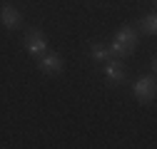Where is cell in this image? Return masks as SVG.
<instances>
[{
	"mask_svg": "<svg viewBox=\"0 0 157 149\" xmlns=\"http://www.w3.org/2000/svg\"><path fill=\"white\" fill-rule=\"evenodd\" d=\"M137 42H140V35H137V30H135V27H122V30L115 32L112 42H110V52L115 55L117 60H122V57H127V55L135 52Z\"/></svg>",
	"mask_w": 157,
	"mask_h": 149,
	"instance_id": "6da1fadb",
	"label": "cell"
},
{
	"mask_svg": "<svg viewBox=\"0 0 157 149\" xmlns=\"http://www.w3.org/2000/svg\"><path fill=\"white\" fill-rule=\"evenodd\" d=\"M90 57L95 62H107L112 57V52H110V45H102V42H92L90 45Z\"/></svg>",
	"mask_w": 157,
	"mask_h": 149,
	"instance_id": "52a82bcc",
	"label": "cell"
},
{
	"mask_svg": "<svg viewBox=\"0 0 157 149\" xmlns=\"http://www.w3.org/2000/svg\"><path fill=\"white\" fill-rule=\"evenodd\" d=\"M25 50L33 55V57H43V55L48 52V37L43 32H37V30H30L25 35Z\"/></svg>",
	"mask_w": 157,
	"mask_h": 149,
	"instance_id": "3957f363",
	"label": "cell"
},
{
	"mask_svg": "<svg viewBox=\"0 0 157 149\" xmlns=\"http://www.w3.org/2000/svg\"><path fill=\"white\" fill-rule=\"evenodd\" d=\"M105 65V77H107V82H122L125 80V65H122V60H107V62H102Z\"/></svg>",
	"mask_w": 157,
	"mask_h": 149,
	"instance_id": "8992f818",
	"label": "cell"
},
{
	"mask_svg": "<svg viewBox=\"0 0 157 149\" xmlns=\"http://www.w3.org/2000/svg\"><path fill=\"white\" fill-rule=\"evenodd\" d=\"M140 32H142V35H155V32H157V15H155V13L145 15L142 20H140Z\"/></svg>",
	"mask_w": 157,
	"mask_h": 149,
	"instance_id": "ba28073f",
	"label": "cell"
},
{
	"mask_svg": "<svg viewBox=\"0 0 157 149\" xmlns=\"http://www.w3.org/2000/svg\"><path fill=\"white\" fill-rule=\"evenodd\" d=\"M37 60H40L37 67H40L45 74H60V72L65 70V62H63V57H60L57 52H45L43 57H37Z\"/></svg>",
	"mask_w": 157,
	"mask_h": 149,
	"instance_id": "277c9868",
	"label": "cell"
},
{
	"mask_svg": "<svg viewBox=\"0 0 157 149\" xmlns=\"http://www.w3.org/2000/svg\"><path fill=\"white\" fill-rule=\"evenodd\" d=\"M132 95L140 104H150L155 100V77H140L132 85Z\"/></svg>",
	"mask_w": 157,
	"mask_h": 149,
	"instance_id": "7a4b0ae2",
	"label": "cell"
},
{
	"mask_svg": "<svg viewBox=\"0 0 157 149\" xmlns=\"http://www.w3.org/2000/svg\"><path fill=\"white\" fill-rule=\"evenodd\" d=\"M0 23H3V27H8V30H15V27H20V23H23V15H20V10H17L15 5H0Z\"/></svg>",
	"mask_w": 157,
	"mask_h": 149,
	"instance_id": "5b68a950",
	"label": "cell"
}]
</instances>
